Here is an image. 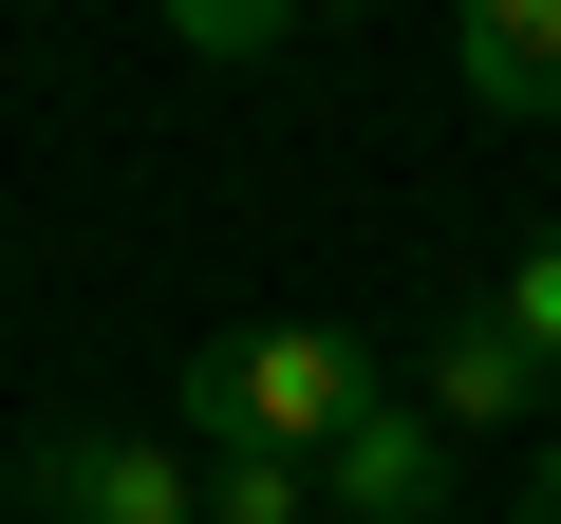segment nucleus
I'll list each match as a JSON object with an SVG mask.
<instances>
[{"label": "nucleus", "mask_w": 561, "mask_h": 524, "mask_svg": "<svg viewBox=\"0 0 561 524\" xmlns=\"http://www.w3.org/2000/svg\"><path fill=\"white\" fill-rule=\"evenodd\" d=\"M375 394H393L375 338H337V319H262V338H206V356H187V449H300V468H319Z\"/></svg>", "instance_id": "nucleus-1"}, {"label": "nucleus", "mask_w": 561, "mask_h": 524, "mask_svg": "<svg viewBox=\"0 0 561 524\" xmlns=\"http://www.w3.org/2000/svg\"><path fill=\"white\" fill-rule=\"evenodd\" d=\"M20 524H206V468L150 431H38L20 449Z\"/></svg>", "instance_id": "nucleus-2"}, {"label": "nucleus", "mask_w": 561, "mask_h": 524, "mask_svg": "<svg viewBox=\"0 0 561 524\" xmlns=\"http://www.w3.org/2000/svg\"><path fill=\"white\" fill-rule=\"evenodd\" d=\"M319 505H337V524H449V412L375 394V412L319 449Z\"/></svg>", "instance_id": "nucleus-3"}, {"label": "nucleus", "mask_w": 561, "mask_h": 524, "mask_svg": "<svg viewBox=\"0 0 561 524\" xmlns=\"http://www.w3.org/2000/svg\"><path fill=\"white\" fill-rule=\"evenodd\" d=\"M449 76H468V113H561V0H449Z\"/></svg>", "instance_id": "nucleus-4"}, {"label": "nucleus", "mask_w": 561, "mask_h": 524, "mask_svg": "<svg viewBox=\"0 0 561 524\" xmlns=\"http://www.w3.org/2000/svg\"><path fill=\"white\" fill-rule=\"evenodd\" d=\"M524 394H542V375H524V338H505L486 300H468V319L412 356V412H449V431H486V412H524Z\"/></svg>", "instance_id": "nucleus-5"}, {"label": "nucleus", "mask_w": 561, "mask_h": 524, "mask_svg": "<svg viewBox=\"0 0 561 524\" xmlns=\"http://www.w3.org/2000/svg\"><path fill=\"white\" fill-rule=\"evenodd\" d=\"M150 20H169V38L206 57V76H262L280 38H300V0H150Z\"/></svg>", "instance_id": "nucleus-6"}, {"label": "nucleus", "mask_w": 561, "mask_h": 524, "mask_svg": "<svg viewBox=\"0 0 561 524\" xmlns=\"http://www.w3.org/2000/svg\"><path fill=\"white\" fill-rule=\"evenodd\" d=\"M187 468H206V524H300V505H319L300 449H187Z\"/></svg>", "instance_id": "nucleus-7"}, {"label": "nucleus", "mask_w": 561, "mask_h": 524, "mask_svg": "<svg viewBox=\"0 0 561 524\" xmlns=\"http://www.w3.org/2000/svg\"><path fill=\"white\" fill-rule=\"evenodd\" d=\"M486 319L524 338V375H561V225H542V243L505 262V300H486Z\"/></svg>", "instance_id": "nucleus-8"}, {"label": "nucleus", "mask_w": 561, "mask_h": 524, "mask_svg": "<svg viewBox=\"0 0 561 524\" xmlns=\"http://www.w3.org/2000/svg\"><path fill=\"white\" fill-rule=\"evenodd\" d=\"M524 524H561V431H542V449H524Z\"/></svg>", "instance_id": "nucleus-9"}]
</instances>
